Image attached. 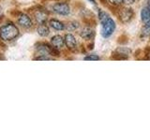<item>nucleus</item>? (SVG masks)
Masks as SVG:
<instances>
[{
  "label": "nucleus",
  "instance_id": "obj_1",
  "mask_svg": "<svg viewBox=\"0 0 150 140\" xmlns=\"http://www.w3.org/2000/svg\"><path fill=\"white\" fill-rule=\"evenodd\" d=\"M98 18L101 22V35L103 37H109L115 30V22L103 10H98Z\"/></svg>",
  "mask_w": 150,
  "mask_h": 140
},
{
  "label": "nucleus",
  "instance_id": "obj_2",
  "mask_svg": "<svg viewBox=\"0 0 150 140\" xmlns=\"http://www.w3.org/2000/svg\"><path fill=\"white\" fill-rule=\"evenodd\" d=\"M18 34H19L18 28L14 24H12V23H8V24L0 28V36H1L2 39L6 41L14 39L15 37H17Z\"/></svg>",
  "mask_w": 150,
  "mask_h": 140
},
{
  "label": "nucleus",
  "instance_id": "obj_3",
  "mask_svg": "<svg viewBox=\"0 0 150 140\" xmlns=\"http://www.w3.org/2000/svg\"><path fill=\"white\" fill-rule=\"evenodd\" d=\"M119 19L122 22H129L134 16V12L130 8H122L118 12Z\"/></svg>",
  "mask_w": 150,
  "mask_h": 140
},
{
  "label": "nucleus",
  "instance_id": "obj_4",
  "mask_svg": "<svg viewBox=\"0 0 150 140\" xmlns=\"http://www.w3.org/2000/svg\"><path fill=\"white\" fill-rule=\"evenodd\" d=\"M53 10L59 15H69L70 12V8L67 3H56L54 5Z\"/></svg>",
  "mask_w": 150,
  "mask_h": 140
},
{
  "label": "nucleus",
  "instance_id": "obj_5",
  "mask_svg": "<svg viewBox=\"0 0 150 140\" xmlns=\"http://www.w3.org/2000/svg\"><path fill=\"white\" fill-rule=\"evenodd\" d=\"M65 44L69 50H74L77 46V40L75 38V36L71 34H67L65 36Z\"/></svg>",
  "mask_w": 150,
  "mask_h": 140
},
{
  "label": "nucleus",
  "instance_id": "obj_6",
  "mask_svg": "<svg viewBox=\"0 0 150 140\" xmlns=\"http://www.w3.org/2000/svg\"><path fill=\"white\" fill-rule=\"evenodd\" d=\"M80 36L83 39H92L95 36V31H94L91 27H84L82 29V31L80 32Z\"/></svg>",
  "mask_w": 150,
  "mask_h": 140
},
{
  "label": "nucleus",
  "instance_id": "obj_7",
  "mask_svg": "<svg viewBox=\"0 0 150 140\" xmlns=\"http://www.w3.org/2000/svg\"><path fill=\"white\" fill-rule=\"evenodd\" d=\"M18 23L21 26L25 28H29L32 26V21L30 17H28L26 14H21L18 18Z\"/></svg>",
  "mask_w": 150,
  "mask_h": 140
},
{
  "label": "nucleus",
  "instance_id": "obj_8",
  "mask_svg": "<svg viewBox=\"0 0 150 140\" xmlns=\"http://www.w3.org/2000/svg\"><path fill=\"white\" fill-rule=\"evenodd\" d=\"M51 43H52V46H54V48L56 49H60V48H62V47L64 46L65 44V40L64 38L61 36L59 35H56L52 37V39H51Z\"/></svg>",
  "mask_w": 150,
  "mask_h": 140
},
{
  "label": "nucleus",
  "instance_id": "obj_9",
  "mask_svg": "<svg viewBox=\"0 0 150 140\" xmlns=\"http://www.w3.org/2000/svg\"><path fill=\"white\" fill-rule=\"evenodd\" d=\"M47 18H48V15L47 13L42 11V10H38L35 13V19L36 21L40 23V24H42V23H45L47 21Z\"/></svg>",
  "mask_w": 150,
  "mask_h": 140
},
{
  "label": "nucleus",
  "instance_id": "obj_10",
  "mask_svg": "<svg viewBox=\"0 0 150 140\" xmlns=\"http://www.w3.org/2000/svg\"><path fill=\"white\" fill-rule=\"evenodd\" d=\"M141 19H142L144 23L150 22V10L148 7H145L142 9V11H141Z\"/></svg>",
  "mask_w": 150,
  "mask_h": 140
},
{
  "label": "nucleus",
  "instance_id": "obj_11",
  "mask_svg": "<svg viewBox=\"0 0 150 140\" xmlns=\"http://www.w3.org/2000/svg\"><path fill=\"white\" fill-rule=\"evenodd\" d=\"M49 24L51 27H53L54 30H57V31H61V30H64L65 28V25L63 24L62 22H61L60 21L58 20H54V19H53V20H51Z\"/></svg>",
  "mask_w": 150,
  "mask_h": 140
},
{
  "label": "nucleus",
  "instance_id": "obj_12",
  "mask_svg": "<svg viewBox=\"0 0 150 140\" xmlns=\"http://www.w3.org/2000/svg\"><path fill=\"white\" fill-rule=\"evenodd\" d=\"M50 33V30L47 25H45V23H42L39 26L38 28V34H39L40 36H47L49 35Z\"/></svg>",
  "mask_w": 150,
  "mask_h": 140
},
{
  "label": "nucleus",
  "instance_id": "obj_13",
  "mask_svg": "<svg viewBox=\"0 0 150 140\" xmlns=\"http://www.w3.org/2000/svg\"><path fill=\"white\" fill-rule=\"evenodd\" d=\"M141 36L144 37H147L150 36V22L144 23V25L141 29Z\"/></svg>",
  "mask_w": 150,
  "mask_h": 140
},
{
  "label": "nucleus",
  "instance_id": "obj_14",
  "mask_svg": "<svg viewBox=\"0 0 150 140\" xmlns=\"http://www.w3.org/2000/svg\"><path fill=\"white\" fill-rule=\"evenodd\" d=\"M83 60H86V61H98L100 60V57H98L97 54H90V55L86 56V57L83 58Z\"/></svg>",
  "mask_w": 150,
  "mask_h": 140
},
{
  "label": "nucleus",
  "instance_id": "obj_15",
  "mask_svg": "<svg viewBox=\"0 0 150 140\" xmlns=\"http://www.w3.org/2000/svg\"><path fill=\"white\" fill-rule=\"evenodd\" d=\"M79 27V24H78V22H69V25H68V29L69 31H71V30H75V29H77V28Z\"/></svg>",
  "mask_w": 150,
  "mask_h": 140
},
{
  "label": "nucleus",
  "instance_id": "obj_16",
  "mask_svg": "<svg viewBox=\"0 0 150 140\" xmlns=\"http://www.w3.org/2000/svg\"><path fill=\"white\" fill-rule=\"evenodd\" d=\"M124 0H109V3L114 5V6H119L122 3H123Z\"/></svg>",
  "mask_w": 150,
  "mask_h": 140
},
{
  "label": "nucleus",
  "instance_id": "obj_17",
  "mask_svg": "<svg viewBox=\"0 0 150 140\" xmlns=\"http://www.w3.org/2000/svg\"><path fill=\"white\" fill-rule=\"evenodd\" d=\"M35 60H37V61H46V60H51V58L48 57V56H45V55H40L39 57L35 58Z\"/></svg>",
  "mask_w": 150,
  "mask_h": 140
},
{
  "label": "nucleus",
  "instance_id": "obj_18",
  "mask_svg": "<svg viewBox=\"0 0 150 140\" xmlns=\"http://www.w3.org/2000/svg\"><path fill=\"white\" fill-rule=\"evenodd\" d=\"M135 2V0H124L123 3H125L126 5H132Z\"/></svg>",
  "mask_w": 150,
  "mask_h": 140
},
{
  "label": "nucleus",
  "instance_id": "obj_19",
  "mask_svg": "<svg viewBox=\"0 0 150 140\" xmlns=\"http://www.w3.org/2000/svg\"><path fill=\"white\" fill-rule=\"evenodd\" d=\"M89 1H90L92 4H96V2H95V0H89Z\"/></svg>",
  "mask_w": 150,
  "mask_h": 140
},
{
  "label": "nucleus",
  "instance_id": "obj_20",
  "mask_svg": "<svg viewBox=\"0 0 150 140\" xmlns=\"http://www.w3.org/2000/svg\"><path fill=\"white\" fill-rule=\"evenodd\" d=\"M148 8H149V10H150V0H149V2H148Z\"/></svg>",
  "mask_w": 150,
  "mask_h": 140
}]
</instances>
